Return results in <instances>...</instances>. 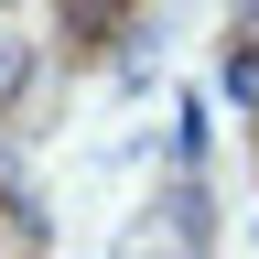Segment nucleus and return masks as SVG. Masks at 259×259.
Wrapping results in <instances>:
<instances>
[{
  "label": "nucleus",
  "instance_id": "f257e3e1",
  "mask_svg": "<svg viewBox=\"0 0 259 259\" xmlns=\"http://www.w3.org/2000/svg\"><path fill=\"white\" fill-rule=\"evenodd\" d=\"M0 87H11V54H0Z\"/></svg>",
  "mask_w": 259,
  "mask_h": 259
}]
</instances>
